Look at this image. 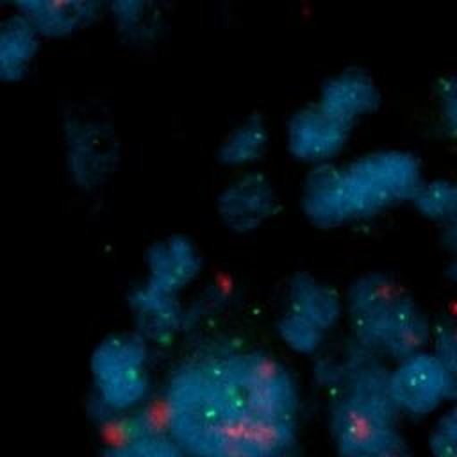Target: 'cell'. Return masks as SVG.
<instances>
[{"instance_id": "cell-1", "label": "cell", "mask_w": 457, "mask_h": 457, "mask_svg": "<svg viewBox=\"0 0 457 457\" xmlns=\"http://www.w3.org/2000/svg\"><path fill=\"white\" fill-rule=\"evenodd\" d=\"M159 405L173 439L195 457H286L300 391L275 355L212 346L173 370Z\"/></svg>"}, {"instance_id": "cell-2", "label": "cell", "mask_w": 457, "mask_h": 457, "mask_svg": "<svg viewBox=\"0 0 457 457\" xmlns=\"http://www.w3.org/2000/svg\"><path fill=\"white\" fill-rule=\"evenodd\" d=\"M423 177L425 166L416 152L377 146L309 168L298 202L314 227L350 228L409 205Z\"/></svg>"}, {"instance_id": "cell-3", "label": "cell", "mask_w": 457, "mask_h": 457, "mask_svg": "<svg viewBox=\"0 0 457 457\" xmlns=\"http://www.w3.org/2000/svg\"><path fill=\"white\" fill-rule=\"evenodd\" d=\"M328 428L339 457H370L403 439L389 387V362L348 339L325 362Z\"/></svg>"}, {"instance_id": "cell-4", "label": "cell", "mask_w": 457, "mask_h": 457, "mask_svg": "<svg viewBox=\"0 0 457 457\" xmlns=\"http://www.w3.org/2000/svg\"><path fill=\"white\" fill-rule=\"evenodd\" d=\"M345 293V323L350 339L386 362L428 348L432 314L396 275L362 271Z\"/></svg>"}, {"instance_id": "cell-5", "label": "cell", "mask_w": 457, "mask_h": 457, "mask_svg": "<svg viewBox=\"0 0 457 457\" xmlns=\"http://www.w3.org/2000/svg\"><path fill=\"white\" fill-rule=\"evenodd\" d=\"M345 323V293L328 280L300 271L284 286L277 312V334L296 353L312 355L330 343Z\"/></svg>"}, {"instance_id": "cell-6", "label": "cell", "mask_w": 457, "mask_h": 457, "mask_svg": "<svg viewBox=\"0 0 457 457\" xmlns=\"http://www.w3.org/2000/svg\"><path fill=\"white\" fill-rule=\"evenodd\" d=\"M148 345L136 330L105 336L93 350L89 371L93 398L107 418L139 409L152 386Z\"/></svg>"}, {"instance_id": "cell-7", "label": "cell", "mask_w": 457, "mask_h": 457, "mask_svg": "<svg viewBox=\"0 0 457 457\" xmlns=\"http://www.w3.org/2000/svg\"><path fill=\"white\" fill-rule=\"evenodd\" d=\"M64 162L71 182L86 191L102 187L116 171L120 139L112 125L95 112H71L62 123Z\"/></svg>"}, {"instance_id": "cell-8", "label": "cell", "mask_w": 457, "mask_h": 457, "mask_svg": "<svg viewBox=\"0 0 457 457\" xmlns=\"http://www.w3.org/2000/svg\"><path fill=\"white\" fill-rule=\"evenodd\" d=\"M387 387L400 416L421 418L453 402L452 378L430 348L389 362Z\"/></svg>"}, {"instance_id": "cell-9", "label": "cell", "mask_w": 457, "mask_h": 457, "mask_svg": "<svg viewBox=\"0 0 457 457\" xmlns=\"http://www.w3.org/2000/svg\"><path fill=\"white\" fill-rule=\"evenodd\" d=\"M353 130L312 98L289 114L284 125V145L309 170L345 157Z\"/></svg>"}, {"instance_id": "cell-10", "label": "cell", "mask_w": 457, "mask_h": 457, "mask_svg": "<svg viewBox=\"0 0 457 457\" xmlns=\"http://www.w3.org/2000/svg\"><path fill=\"white\" fill-rule=\"evenodd\" d=\"M102 457H195L171 436L159 403L107 420Z\"/></svg>"}, {"instance_id": "cell-11", "label": "cell", "mask_w": 457, "mask_h": 457, "mask_svg": "<svg viewBox=\"0 0 457 457\" xmlns=\"http://www.w3.org/2000/svg\"><path fill=\"white\" fill-rule=\"evenodd\" d=\"M280 209L273 180L261 170L234 171L216 196V212L228 230L248 234L264 227Z\"/></svg>"}, {"instance_id": "cell-12", "label": "cell", "mask_w": 457, "mask_h": 457, "mask_svg": "<svg viewBox=\"0 0 457 457\" xmlns=\"http://www.w3.org/2000/svg\"><path fill=\"white\" fill-rule=\"evenodd\" d=\"M132 330L148 345H170L189 321V305L184 295L166 291L152 282L139 278L127 296Z\"/></svg>"}, {"instance_id": "cell-13", "label": "cell", "mask_w": 457, "mask_h": 457, "mask_svg": "<svg viewBox=\"0 0 457 457\" xmlns=\"http://www.w3.org/2000/svg\"><path fill=\"white\" fill-rule=\"evenodd\" d=\"M314 100L332 116L355 129L380 109L382 87L370 70L343 66L321 80Z\"/></svg>"}, {"instance_id": "cell-14", "label": "cell", "mask_w": 457, "mask_h": 457, "mask_svg": "<svg viewBox=\"0 0 457 457\" xmlns=\"http://www.w3.org/2000/svg\"><path fill=\"white\" fill-rule=\"evenodd\" d=\"M202 268V252L189 236L166 234L148 246L141 278L166 291L186 295L200 278Z\"/></svg>"}, {"instance_id": "cell-15", "label": "cell", "mask_w": 457, "mask_h": 457, "mask_svg": "<svg viewBox=\"0 0 457 457\" xmlns=\"http://www.w3.org/2000/svg\"><path fill=\"white\" fill-rule=\"evenodd\" d=\"M43 37H64L89 27L105 5L91 0H25L12 5Z\"/></svg>"}, {"instance_id": "cell-16", "label": "cell", "mask_w": 457, "mask_h": 457, "mask_svg": "<svg viewBox=\"0 0 457 457\" xmlns=\"http://www.w3.org/2000/svg\"><path fill=\"white\" fill-rule=\"evenodd\" d=\"M43 39L32 21L12 7L0 25V77L16 82L30 73Z\"/></svg>"}, {"instance_id": "cell-17", "label": "cell", "mask_w": 457, "mask_h": 457, "mask_svg": "<svg viewBox=\"0 0 457 457\" xmlns=\"http://www.w3.org/2000/svg\"><path fill=\"white\" fill-rule=\"evenodd\" d=\"M271 134L266 120L259 114H248L223 134L218 145V159L232 171L253 170L270 148Z\"/></svg>"}, {"instance_id": "cell-18", "label": "cell", "mask_w": 457, "mask_h": 457, "mask_svg": "<svg viewBox=\"0 0 457 457\" xmlns=\"http://www.w3.org/2000/svg\"><path fill=\"white\" fill-rule=\"evenodd\" d=\"M409 207L436 230L457 223V177L425 173Z\"/></svg>"}, {"instance_id": "cell-19", "label": "cell", "mask_w": 457, "mask_h": 457, "mask_svg": "<svg viewBox=\"0 0 457 457\" xmlns=\"http://www.w3.org/2000/svg\"><path fill=\"white\" fill-rule=\"evenodd\" d=\"M105 11L116 32L132 45L155 41L164 27V12L155 2L118 0L109 4Z\"/></svg>"}, {"instance_id": "cell-20", "label": "cell", "mask_w": 457, "mask_h": 457, "mask_svg": "<svg viewBox=\"0 0 457 457\" xmlns=\"http://www.w3.org/2000/svg\"><path fill=\"white\" fill-rule=\"evenodd\" d=\"M428 348L448 371L453 384V402H457V298L432 314Z\"/></svg>"}, {"instance_id": "cell-21", "label": "cell", "mask_w": 457, "mask_h": 457, "mask_svg": "<svg viewBox=\"0 0 457 457\" xmlns=\"http://www.w3.org/2000/svg\"><path fill=\"white\" fill-rule=\"evenodd\" d=\"M434 123L441 137L457 143V71L443 73L432 86Z\"/></svg>"}, {"instance_id": "cell-22", "label": "cell", "mask_w": 457, "mask_h": 457, "mask_svg": "<svg viewBox=\"0 0 457 457\" xmlns=\"http://www.w3.org/2000/svg\"><path fill=\"white\" fill-rule=\"evenodd\" d=\"M430 457H457V402L436 421L428 437Z\"/></svg>"}, {"instance_id": "cell-23", "label": "cell", "mask_w": 457, "mask_h": 457, "mask_svg": "<svg viewBox=\"0 0 457 457\" xmlns=\"http://www.w3.org/2000/svg\"><path fill=\"white\" fill-rule=\"evenodd\" d=\"M437 232V245L446 257H457V223L443 227Z\"/></svg>"}, {"instance_id": "cell-24", "label": "cell", "mask_w": 457, "mask_h": 457, "mask_svg": "<svg viewBox=\"0 0 457 457\" xmlns=\"http://www.w3.org/2000/svg\"><path fill=\"white\" fill-rule=\"evenodd\" d=\"M443 278L457 295V257H446L443 261Z\"/></svg>"}]
</instances>
